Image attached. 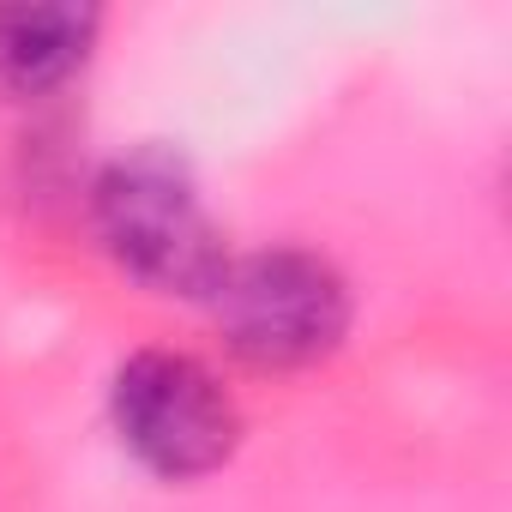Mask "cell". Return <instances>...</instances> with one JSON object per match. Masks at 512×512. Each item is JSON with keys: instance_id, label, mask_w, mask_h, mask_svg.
Listing matches in <instances>:
<instances>
[{"instance_id": "cell-1", "label": "cell", "mask_w": 512, "mask_h": 512, "mask_svg": "<svg viewBox=\"0 0 512 512\" xmlns=\"http://www.w3.org/2000/svg\"><path fill=\"white\" fill-rule=\"evenodd\" d=\"M91 235L121 278L169 302H211L229 266V241L199 193L193 163L157 139L127 145L97 169Z\"/></svg>"}, {"instance_id": "cell-4", "label": "cell", "mask_w": 512, "mask_h": 512, "mask_svg": "<svg viewBox=\"0 0 512 512\" xmlns=\"http://www.w3.org/2000/svg\"><path fill=\"white\" fill-rule=\"evenodd\" d=\"M103 37V13L79 0H43V7H0V91L37 103L67 91Z\"/></svg>"}, {"instance_id": "cell-3", "label": "cell", "mask_w": 512, "mask_h": 512, "mask_svg": "<svg viewBox=\"0 0 512 512\" xmlns=\"http://www.w3.org/2000/svg\"><path fill=\"white\" fill-rule=\"evenodd\" d=\"M121 452L157 482H205L241 452V404L223 374L187 350H133L109 374Z\"/></svg>"}, {"instance_id": "cell-2", "label": "cell", "mask_w": 512, "mask_h": 512, "mask_svg": "<svg viewBox=\"0 0 512 512\" xmlns=\"http://www.w3.org/2000/svg\"><path fill=\"white\" fill-rule=\"evenodd\" d=\"M211 320L247 368L266 374H302L344 350L356 296L350 278L314 247H253L229 253V266L211 290Z\"/></svg>"}]
</instances>
